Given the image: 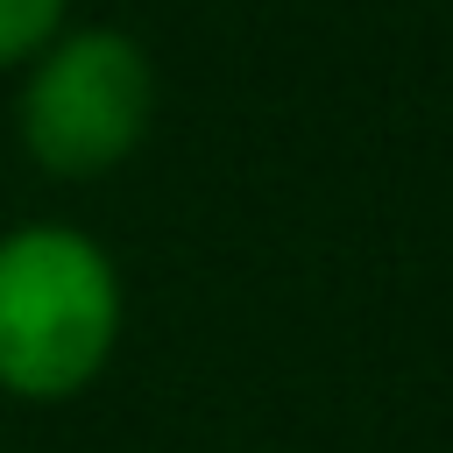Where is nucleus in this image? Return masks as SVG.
I'll return each instance as SVG.
<instances>
[{"instance_id":"obj_1","label":"nucleus","mask_w":453,"mask_h":453,"mask_svg":"<svg viewBox=\"0 0 453 453\" xmlns=\"http://www.w3.org/2000/svg\"><path fill=\"white\" fill-rule=\"evenodd\" d=\"M127 326L113 255L71 219H21L0 234V396H85Z\"/></svg>"},{"instance_id":"obj_2","label":"nucleus","mask_w":453,"mask_h":453,"mask_svg":"<svg viewBox=\"0 0 453 453\" xmlns=\"http://www.w3.org/2000/svg\"><path fill=\"white\" fill-rule=\"evenodd\" d=\"M156 120V64L113 21H71L14 85V142L35 170L85 184L120 170Z\"/></svg>"},{"instance_id":"obj_3","label":"nucleus","mask_w":453,"mask_h":453,"mask_svg":"<svg viewBox=\"0 0 453 453\" xmlns=\"http://www.w3.org/2000/svg\"><path fill=\"white\" fill-rule=\"evenodd\" d=\"M71 28V0H0V71H28Z\"/></svg>"}]
</instances>
